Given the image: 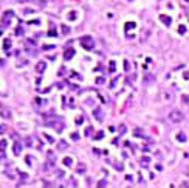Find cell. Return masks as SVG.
I'll return each mask as SVG.
<instances>
[{
	"mask_svg": "<svg viewBox=\"0 0 189 188\" xmlns=\"http://www.w3.org/2000/svg\"><path fill=\"white\" fill-rule=\"evenodd\" d=\"M168 118H169V121H171V123H174V124H178V123H181V121L185 120V114H183L181 110H178V109H174V110H171V112H169Z\"/></svg>",
	"mask_w": 189,
	"mask_h": 188,
	"instance_id": "cell-1",
	"label": "cell"
},
{
	"mask_svg": "<svg viewBox=\"0 0 189 188\" xmlns=\"http://www.w3.org/2000/svg\"><path fill=\"white\" fill-rule=\"evenodd\" d=\"M79 42H81V45H82L85 50H88V51L93 50V47H95V40H93L91 36H82Z\"/></svg>",
	"mask_w": 189,
	"mask_h": 188,
	"instance_id": "cell-2",
	"label": "cell"
},
{
	"mask_svg": "<svg viewBox=\"0 0 189 188\" xmlns=\"http://www.w3.org/2000/svg\"><path fill=\"white\" fill-rule=\"evenodd\" d=\"M0 117L2 118H11V110L0 103Z\"/></svg>",
	"mask_w": 189,
	"mask_h": 188,
	"instance_id": "cell-3",
	"label": "cell"
},
{
	"mask_svg": "<svg viewBox=\"0 0 189 188\" xmlns=\"http://www.w3.org/2000/svg\"><path fill=\"white\" fill-rule=\"evenodd\" d=\"M93 117L98 120V121H102L104 120V110L101 107H95V109H93Z\"/></svg>",
	"mask_w": 189,
	"mask_h": 188,
	"instance_id": "cell-4",
	"label": "cell"
},
{
	"mask_svg": "<svg viewBox=\"0 0 189 188\" xmlns=\"http://www.w3.org/2000/svg\"><path fill=\"white\" fill-rule=\"evenodd\" d=\"M47 157H48V163H50V166H53L56 162H57V157H56V154H54V151H47Z\"/></svg>",
	"mask_w": 189,
	"mask_h": 188,
	"instance_id": "cell-5",
	"label": "cell"
},
{
	"mask_svg": "<svg viewBox=\"0 0 189 188\" xmlns=\"http://www.w3.org/2000/svg\"><path fill=\"white\" fill-rule=\"evenodd\" d=\"M45 70H47V62L45 61H40V62L36 64V72L37 73H44Z\"/></svg>",
	"mask_w": 189,
	"mask_h": 188,
	"instance_id": "cell-6",
	"label": "cell"
},
{
	"mask_svg": "<svg viewBox=\"0 0 189 188\" xmlns=\"http://www.w3.org/2000/svg\"><path fill=\"white\" fill-rule=\"evenodd\" d=\"M154 79H155V76L152 73H144V76H143V83L144 84H150Z\"/></svg>",
	"mask_w": 189,
	"mask_h": 188,
	"instance_id": "cell-7",
	"label": "cell"
},
{
	"mask_svg": "<svg viewBox=\"0 0 189 188\" xmlns=\"http://www.w3.org/2000/svg\"><path fill=\"white\" fill-rule=\"evenodd\" d=\"M65 149H68V143L65 140H59L57 141V151H65Z\"/></svg>",
	"mask_w": 189,
	"mask_h": 188,
	"instance_id": "cell-8",
	"label": "cell"
},
{
	"mask_svg": "<svg viewBox=\"0 0 189 188\" xmlns=\"http://www.w3.org/2000/svg\"><path fill=\"white\" fill-rule=\"evenodd\" d=\"M73 56H74V50H73V48H67L65 53H64V59H65V61H70Z\"/></svg>",
	"mask_w": 189,
	"mask_h": 188,
	"instance_id": "cell-9",
	"label": "cell"
},
{
	"mask_svg": "<svg viewBox=\"0 0 189 188\" xmlns=\"http://www.w3.org/2000/svg\"><path fill=\"white\" fill-rule=\"evenodd\" d=\"M13 153H14V155H20V153H22V145H20L19 141L14 143V146H13Z\"/></svg>",
	"mask_w": 189,
	"mask_h": 188,
	"instance_id": "cell-10",
	"label": "cell"
},
{
	"mask_svg": "<svg viewBox=\"0 0 189 188\" xmlns=\"http://www.w3.org/2000/svg\"><path fill=\"white\" fill-rule=\"evenodd\" d=\"M160 20H161L164 25H168V27L172 23V19H171L169 16H166V14H161V16H160Z\"/></svg>",
	"mask_w": 189,
	"mask_h": 188,
	"instance_id": "cell-11",
	"label": "cell"
},
{
	"mask_svg": "<svg viewBox=\"0 0 189 188\" xmlns=\"http://www.w3.org/2000/svg\"><path fill=\"white\" fill-rule=\"evenodd\" d=\"M177 140L181 141V143H185V141L188 140V138H186V134H185V132H178V134H177Z\"/></svg>",
	"mask_w": 189,
	"mask_h": 188,
	"instance_id": "cell-12",
	"label": "cell"
},
{
	"mask_svg": "<svg viewBox=\"0 0 189 188\" xmlns=\"http://www.w3.org/2000/svg\"><path fill=\"white\" fill-rule=\"evenodd\" d=\"M85 170H87V166L84 165V163H79V165H78V174H82V172H85Z\"/></svg>",
	"mask_w": 189,
	"mask_h": 188,
	"instance_id": "cell-13",
	"label": "cell"
},
{
	"mask_svg": "<svg viewBox=\"0 0 189 188\" xmlns=\"http://www.w3.org/2000/svg\"><path fill=\"white\" fill-rule=\"evenodd\" d=\"M67 17H68V20H76V19H78V14H76V11H70Z\"/></svg>",
	"mask_w": 189,
	"mask_h": 188,
	"instance_id": "cell-14",
	"label": "cell"
},
{
	"mask_svg": "<svg viewBox=\"0 0 189 188\" xmlns=\"http://www.w3.org/2000/svg\"><path fill=\"white\" fill-rule=\"evenodd\" d=\"M64 165H65V166H71V165H73V159H71V157H65V159H64Z\"/></svg>",
	"mask_w": 189,
	"mask_h": 188,
	"instance_id": "cell-15",
	"label": "cell"
},
{
	"mask_svg": "<svg viewBox=\"0 0 189 188\" xmlns=\"http://www.w3.org/2000/svg\"><path fill=\"white\" fill-rule=\"evenodd\" d=\"M133 28H135V22H127V23H126V31L133 30Z\"/></svg>",
	"mask_w": 189,
	"mask_h": 188,
	"instance_id": "cell-16",
	"label": "cell"
},
{
	"mask_svg": "<svg viewBox=\"0 0 189 188\" xmlns=\"http://www.w3.org/2000/svg\"><path fill=\"white\" fill-rule=\"evenodd\" d=\"M6 145H8V141H6L5 138H2V140H0V151H5Z\"/></svg>",
	"mask_w": 189,
	"mask_h": 188,
	"instance_id": "cell-17",
	"label": "cell"
},
{
	"mask_svg": "<svg viewBox=\"0 0 189 188\" xmlns=\"http://www.w3.org/2000/svg\"><path fill=\"white\" fill-rule=\"evenodd\" d=\"M118 131H120V135H122V134H126V131H127L126 124H121L120 128H118Z\"/></svg>",
	"mask_w": 189,
	"mask_h": 188,
	"instance_id": "cell-18",
	"label": "cell"
},
{
	"mask_svg": "<svg viewBox=\"0 0 189 188\" xmlns=\"http://www.w3.org/2000/svg\"><path fill=\"white\" fill-rule=\"evenodd\" d=\"M3 47H5V50L8 51V48H9V47H11V40H9V39H6V40H5V42H3Z\"/></svg>",
	"mask_w": 189,
	"mask_h": 188,
	"instance_id": "cell-19",
	"label": "cell"
},
{
	"mask_svg": "<svg viewBox=\"0 0 189 188\" xmlns=\"http://www.w3.org/2000/svg\"><path fill=\"white\" fill-rule=\"evenodd\" d=\"M102 137H104V132L102 131H99V132H96V135L93 137V138H95V140H101Z\"/></svg>",
	"mask_w": 189,
	"mask_h": 188,
	"instance_id": "cell-20",
	"label": "cell"
},
{
	"mask_svg": "<svg viewBox=\"0 0 189 188\" xmlns=\"http://www.w3.org/2000/svg\"><path fill=\"white\" fill-rule=\"evenodd\" d=\"M149 162H150V160H149V157H143V159H141V163H143L144 166H147V165H149Z\"/></svg>",
	"mask_w": 189,
	"mask_h": 188,
	"instance_id": "cell-21",
	"label": "cell"
},
{
	"mask_svg": "<svg viewBox=\"0 0 189 188\" xmlns=\"http://www.w3.org/2000/svg\"><path fill=\"white\" fill-rule=\"evenodd\" d=\"M61 30H62V33H64V34H68L70 33V28L67 27V25H62V27H61Z\"/></svg>",
	"mask_w": 189,
	"mask_h": 188,
	"instance_id": "cell-22",
	"label": "cell"
},
{
	"mask_svg": "<svg viewBox=\"0 0 189 188\" xmlns=\"http://www.w3.org/2000/svg\"><path fill=\"white\" fill-rule=\"evenodd\" d=\"M178 33L185 34V33H186V27H185V25H180V27H178Z\"/></svg>",
	"mask_w": 189,
	"mask_h": 188,
	"instance_id": "cell-23",
	"label": "cell"
},
{
	"mask_svg": "<svg viewBox=\"0 0 189 188\" xmlns=\"http://www.w3.org/2000/svg\"><path fill=\"white\" fill-rule=\"evenodd\" d=\"M6 129H8V126H6V124H0V135H2L3 132H6Z\"/></svg>",
	"mask_w": 189,
	"mask_h": 188,
	"instance_id": "cell-24",
	"label": "cell"
},
{
	"mask_svg": "<svg viewBox=\"0 0 189 188\" xmlns=\"http://www.w3.org/2000/svg\"><path fill=\"white\" fill-rule=\"evenodd\" d=\"M5 176H6V177H9V179H14V177H16V176H14L11 171H8V170L5 171Z\"/></svg>",
	"mask_w": 189,
	"mask_h": 188,
	"instance_id": "cell-25",
	"label": "cell"
},
{
	"mask_svg": "<svg viewBox=\"0 0 189 188\" xmlns=\"http://www.w3.org/2000/svg\"><path fill=\"white\" fill-rule=\"evenodd\" d=\"M64 174H65V172H64L62 170H57V171H56V176H57L59 179H62V177H64Z\"/></svg>",
	"mask_w": 189,
	"mask_h": 188,
	"instance_id": "cell-26",
	"label": "cell"
},
{
	"mask_svg": "<svg viewBox=\"0 0 189 188\" xmlns=\"http://www.w3.org/2000/svg\"><path fill=\"white\" fill-rule=\"evenodd\" d=\"M44 137L47 138V141H48V143H54V138H53L51 135H48V134H45V135H44Z\"/></svg>",
	"mask_w": 189,
	"mask_h": 188,
	"instance_id": "cell-27",
	"label": "cell"
},
{
	"mask_svg": "<svg viewBox=\"0 0 189 188\" xmlns=\"http://www.w3.org/2000/svg\"><path fill=\"white\" fill-rule=\"evenodd\" d=\"M81 123H84V117H81V115H79V117L76 118V124H81Z\"/></svg>",
	"mask_w": 189,
	"mask_h": 188,
	"instance_id": "cell-28",
	"label": "cell"
},
{
	"mask_svg": "<svg viewBox=\"0 0 189 188\" xmlns=\"http://www.w3.org/2000/svg\"><path fill=\"white\" fill-rule=\"evenodd\" d=\"M44 50H54V45H44Z\"/></svg>",
	"mask_w": 189,
	"mask_h": 188,
	"instance_id": "cell-29",
	"label": "cell"
},
{
	"mask_svg": "<svg viewBox=\"0 0 189 188\" xmlns=\"http://www.w3.org/2000/svg\"><path fill=\"white\" fill-rule=\"evenodd\" d=\"M71 138H73V140H79V134H78V132L71 134Z\"/></svg>",
	"mask_w": 189,
	"mask_h": 188,
	"instance_id": "cell-30",
	"label": "cell"
},
{
	"mask_svg": "<svg viewBox=\"0 0 189 188\" xmlns=\"http://www.w3.org/2000/svg\"><path fill=\"white\" fill-rule=\"evenodd\" d=\"M98 185H99V187H104V185H107V180H99V182H98Z\"/></svg>",
	"mask_w": 189,
	"mask_h": 188,
	"instance_id": "cell-31",
	"label": "cell"
},
{
	"mask_svg": "<svg viewBox=\"0 0 189 188\" xmlns=\"http://www.w3.org/2000/svg\"><path fill=\"white\" fill-rule=\"evenodd\" d=\"M25 160H26V165L30 166V165H31V157H30V155H26V159H25Z\"/></svg>",
	"mask_w": 189,
	"mask_h": 188,
	"instance_id": "cell-32",
	"label": "cell"
},
{
	"mask_svg": "<svg viewBox=\"0 0 189 188\" xmlns=\"http://www.w3.org/2000/svg\"><path fill=\"white\" fill-rule=\"evenodd\" d=\"M110 72H115V62L113 61L110 62Z\"/></svg>",
	"mask_w": 189,
	"mask_h": 188,
	"instance_id": "cell-33",
	"label": "cell"
},
{
	"mask_svg": "<svg viewBox=\"0 0 189 188\" xmlns=\"http://www.w3.org/2000/svg\"><path fill=\"white\" fill-rule=\"evenodd\" d=\"M48 36H56V31H54V30H50V31H48Z\"/></svg>",
	"mask_w": 189,
	"mask_h": 188,
	"instance_id": "cell-34",
	"label": "cell"
},
{
	"mask_svg": "<svg viewBox=\"0 0 189 188\" xmlns=\"http://www.w3.org/2000/svg\"><path fill=\"white\" fill-rule=\"evenodd\" d=\"M183 103L188 104V95H183Z\"/></svg>",
	"mask_w": 189,
	"mask_h": 188,
	"instance_id": "cell-35",
	"label": "cell"
},
{
	"mask_svg": "<svg viewBox=\"0 0 189 188\" xmlns=\"http://www.w3.org/2000/svg\"><path fill=\"white\" fill-rule=\"evenodd\" d=\"M64 72H65V68H61L59 70V76H64Z\"/></svg>",
	"mask_w": 189,
	"mask_h": 188,
	"instance_id": "cell-36",
	"label": "cell"
},
{
	"mask_svg": "<svg viewBox=\"0 0 189 188\" xmlns=\"http://www.w3.org/2000/svg\"><path fill=\"white\" fill-rule=\"evenodd\" d=\"M20 177H22V179H26L28 176H26V172H20Z\"/></svg>",
	"mask_w": 189,
	"mask_h": 188,
	"instance_id": "cell-37",
	"label": "cell"
},
{
	"mask_svg": "<svg viewBox=\"0 0 189 188\" xmlns=\"http://www.w3.org/2000/svg\"><path fill=\"white\" fill-rule=\"evenodd\" d=\"M23 33V30H22V28H17V30H16V34H22Z\"/></svg>",
	"mask_w": 189,
	"mask_h": 188,
	"instance_id": "cell-38",
	"label": "cell"
},
{
	"mask_svg": "<svg viewBox=\"0 0 189 188\" xmlns=\"http://www.w3.org/2000/svg\"><path fill=\"white\" fill-rule=\"evenodd\" d=\"M116 81H118V78H115V79L112 81V84H110V85H112V87H115V84H116Z\"/></svg>",
	"mask_w": 189,
	"mask_h": 188,
	"instance_id": "cell-39",
	"label": "cell"
},
{
	"mask_svg": "<svg viewBox=\"0 0 189 188\" xmlns=\"http://www.w3.org/2000/svg\"><path fill=\"white\" fill-rule=\"evenodd\" d=\"M90 132H91V128H87V129H85V135H88Z\"/></svg>",
	"mask_w": 189,
	"mask_h": 188,
	"instance_id": "cell-40",
	"label": "cell"
},
{
	"mask_svg": "<svg viewBox=\"0 0 189 188\" xmlns=\"http://www.w3.org/2000/svg\"><path fill=\"white\" fill-rule=\"evenodd\" d=\"M26 145H28V146H31V145H33V141H31V138H28V140H26Z\"/></svg>",
	"mask_w": 189,
	"mask_h": 188,
	"instance_id": "cell-41",
	"label": "cell"
},
{
	"mask_svg": "<svg viewBox=\"0 0 189 188\" xmlns=\"http://www.w3.org/2000/svg\"><path fill=\"white\" fill-rule=\"evenodd\" d=\"M19 3H26V2H33V0H17Z\"/></svg>",
	"mask_w": 189,
	"mask_h": 188,
	"instance_id": "cell-42",
	"label": "cell"
},
{
	"mask_svg": "<svg viewBox=\"0 0 189 188\" xmlns=\"http://www.w3.org/2000/svg\"><path fill=\"white\" fill-rule=\"evenodd\" d=\"M185 2H188V0H185Z\"/></svg>",
	"mask_w": 189,
	"mask_h": 188,
	"instance_id": "cell-43",
	"label": "cell"
}]
</instances>
